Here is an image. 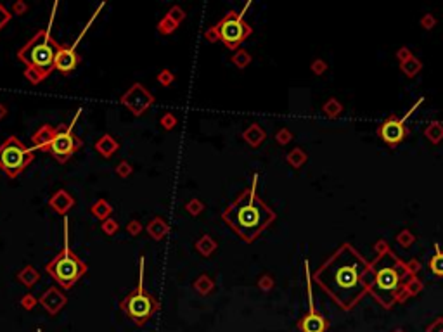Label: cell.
I'll return each instance as SVG.
<instances>
[{
  "label": "cell",
  "mask_w": 443,
  "mask_h": 332,
  "mask_svg": "<svg viewBox=\"0 0 443 332\" xmlns=\"http://www.w3.org/2000/svg\"><path fill=\"white\" fill-rule=\"evenodd\" d=\"M178 26H180V24L175 23V21L171 19L170 16H166V14H165V16L161 17L160 21H158V26H156V28H158V33H160V35H165V37H166V35L175 33Z\"/></svg>",
  "instance_id": "28"
},
{
  "label": "cell",
  "mask_w": 443,
  "mask_h": 332,
  "mask_svg": "<svg viewBox=\"0 0 443 332\" xmlns=\"http://www.w3.org/2000/svg\"><path fill=\"white\" fill-rule=\"evenodd\" d=\"M156 102V97L153 95L151 90H147L142 83H133L121 97H119V104L126 107L133 116H142L149 107Z\"/></svg>",
  "instance_id": "12"
},
{
  "label": "cell",
  "mask_w": 443,
  "mask_h": 332,
  "mask_svg": "<svg viewBox=\"0 0 443 332\" xmlns=\"http://www.w3.org/2000/svg\"><path fill=\"white\" fill-rule=\"evenodd\" d=\"M291 141H293V132H291L289 128L284 127L276 132V142L279 145H287Z\"/></svg>",
  "instance_id": "36"
},
{
  "label": "cell",
  "mask_w": 443,
  "mask_h": 332,
  "mask_svg": "<svg viewBox=\"0 0 443 332\" xmlns=\"http://www.w3.org/2000/svg\"><path fill=\"white\" fill-rule=\"evenodd\" d=\"M160 125H161V127H163L166 132H171V130H175V128H177L178 120H177V116H175L173 113L166 111V113L161 114V118H160Z\"/></svg>",
  "instance_id": "32"
},
{
  "label": "cell",
  "mask_w": 443,
  "mask_h": 332,
  "mask_svg": "<svg viewBox=\"0 0 443 332\" xmlns=\"http://www.w3.org/2000/svg\"><path fill=\"white\" fill-rule=\"evenodd\" d=\"M147 234L153 240H163L166 237V234L170 232V225L163 216H154L146 227Z\"/></svg>",
  "instance_id": "19"
},
{
  "label": "cell",
  "mask_w": 443,
  "mask_h": 332,
  "mask_svg": "<svg viewBox=\"0 0 443 332\" xmlns=\"http://www.w3.org/2000/svg\"><path fill=\"white\" fill-rule=\"evenodd\" d=\"M274 285H276V281H274L272 275L263 274L262 277L258 279V287H260V291L269 292V291H272V289H274Z\"/></svg>",
  "instance_id": "37"
},
{
  "label": "cell",
  "mask_w": 443,
  "mask_h": 332,
  "mask_svg": "<svg viewBox=\"0 0 443 332\" xmlns=\"http://www.w3.org/2000/svg\"><path fill=\"white\" fill-rule=\"evenodd\" d=\"M305 270V282H307V298H308V312L298 322V329L300 332H326L329 329V320L326 319L319 310L315 308L314 303V292H312V274L308 260H305L303 265Z\"/></svg>",
  "instance_id": "11"
},
{
  "label": "cell",
  "mask_w": 443,
  "mask_h": 332,
  "mask_svg": "<svg viewBox=\"0 0 443 332\" xmlns=\"http://www.w3.org/2000/svg\"><path fill=\"white\" fill-rule=\"evenodd\" d=\"M101 230H103V232L106 234V236H114V234H118V232H119V223H118V220H114V218H108V220H104V222L101 223Z\"/></svg>",
  "instance_id": "34"
},
{
  "label": "cell",
  "mask_w": 443,
  "mask_h": 332,
  "mask_svg": "<svg viewBox=\"0 0 443 332\" xmlns=\"http://www.w3.org/2000/svg\"><path fill=\"white\" fill-rule=\"evenodd\" d=\"M139 263V284L137 287L126 296L125 299H121L119 308L121 312H125L128 315V319H132L133 324L137 326H144L154 313L160 310V301L154 298L151 292H147L144 289V272H146V258L140 256Z\"/></svg>",
  "instance_id": "6"
},
{
  "label": "cell",
  "mask_w": 443,
  "mask_h": 332,
  "mask_svg": "<svg viewBox=\"0 0 443 332\" xmlns=\"http://www.w3.org/2000/svg\"><path fill=\"white\" fill-rule=\"evenodd\" d=\"M424 102V97H419L416 102L410 106V109L403 114L402 118H398L396 114H391L388 116L381 125L378 127V135L383 139L385 144H388L389 147H396L402 141H405L407 135H409V128H407V120L416 113L421 107V104Z\"/></svg>",
  "instance_id": "10"
},
{
  "label": "cell",
  "mask_w": 443,
  "mask_h": 332,
  "mask_svg": "<svg viewBox=\"0 0 443 332\" xmlns=\"http://www.w3.org/2000/svg\"><path fill=\"white\" fill-rule=\"evenodd\" d=\"M256 189H258V173L253 175L251 185L244 189L222 213L225 225L230 227L244 242L256 240L263 230L272 225L277 218L276 211L260 199Z\"/></svg>",
  "instance_id": "3"
},
{
  "label": "cell",
  "mask_w": 443,
  "mask_h": 332,
  "mask_svg": "<svg viewBox=\"0 0 443 332\" xmlns=\"http://www.w3.org/2000/svg\"><path fill=\"white\" fill-rule=\"evenodd\" d=\"M371 261H367L351 244L344 242L312 274V281L341 310L348 312L369 294Z\"/></svg>",
  "instance_id": "1"
},
{
  "label": "cell",
  "mask_w": 443,
  "mask_h": 332,
  "mask_svg": "<svg viewBox=\"0 0 443 332\" xmlns=\"http://www.w3.org/2000/svg\"><path fill=\"white\" fill-rule=\"evenodd\" d=\"M66 301H68V298H66V294L59 287H49L47 291L38 298V303H40V305L44 306L45 312H49L51 315H55L59 310L64 308Z\"/></svg>",
  "instance_id": "14"
},
{
  "label": "cell",
  "mask_w": 443,
  "mask_h": 332,
  "mask_svg": "<svg viewBox=\"0 0 443 332\" xmlns=\"http://www.w3.org/2000/svg\"><path fill=\"white\" fill-rule=\"evenodd\" d=\"M388 247H389V244H388V242H386V240H385V239H379V240H378V242H376V244H374V251H376V253H381V251L388 249Z\"/></svg>",
  "instance_id": "49"
},
{
  "label": "cell",
  "mask_w": 443,
  "mask_h": 332,
  "mask_svg": "<svg viewBox=\"0 0 443 332\" xmlns=\"http://www.w3.org/2000/svg\"><path fill=\"white\" fill-rule=\"evenodd\" d=\"M28 3L24 2V0H16V2L12 3V7H10V12H12V16H24V14L28 12Z\"/></svg>",
  "instance_id": "41"
},
{
  "label": "cell",
  "mask_w": 443,
  "mask_h": 332,
  "mask_svg": "<svg viewBox=\"0 0 443 332\" xmlns=\"http://www.w3.org/2000/svg\"><path fill=\"white\" fill-rule=\"evenodd\" d=\"M421 26H423L424 30H433V28L437 26V17H435L433 14H424V16L421 17Z\"/></svg>",
  "instance_id": "44"
},
{
  "label": "cell",
  "mask_w": 443,
  "mask_h": 332,
  "mask_svg": "<svg viewBox=\"0 0 443 332\" xmlns=\"http://www.w3.org/2000/svg\"><path fill=\"white\" fill-rule=\"evenodd\" d=\"M82 62V55L71 48V45H59L57 55H55V69L61 75H69L76 69V66Z\"/></svg>",
  "instance_id": "13"
},
{
  "label": "cell",
  "mask_w": 443,
  "mask_h": 332,
  "mask_svg": "<svg viewBox=\"0 0 443 332\" xmlns=\"http://www.w3.org/2000/svg\"><path fill=\"white\" fill-rule=\"evenodd\" d=\"M166 16H170L171 19L175 21V23H178V24H182V21L185 19V10L182 9L180 5H171L170 9H168V12H166Z\"/></svg>",
  "instance_id": "38"
},
{
  "label": "cell",
  "mask_w": 443,
  "mask_h": 332,
  "mask_svg": "<svg viewBox=\"0 0 443 332\" xmlns=\"http://www.w3.org/2000/svg\"><path fill=\"white\" fill-rule=\"evenodd\" d=\"M80 114H82V107L76 111V114L73 116L71 123L57 125V132H55V137H54V141H52L49 152H51V154L54 156L59 163H66L76 151L82 149L83 141L75 134V132H73V128H75Z\"/></svg>",
  "instance_id": "9"
},
{
  "label": "cell",
  "mask_w": 443,
  "mask_h": 332,
  "mask_svg": "<svg viewBox=\"0 0 443 332\" xmlns=\"http://www.w3.org/2000/svg\"><path fill=\"white\" fill-rule=\"evenodd\" d=\"M393 332H403L402 329H396V331H393Z\"/></svg>",
  "instance_id": "51"
},
{
  "label": "cell",
  "mask_w": 443,
  "mask_h": 332,
  "mask_svg": "<svg viewBox=\"0 0 443 332\" xmlns=\"http://www.w3.org/2000/svg\"><path fill=\"white\" fill-rule=\"evenodd\" d=\"M94 147H96V151L99 152L103 158L110 159V158H112V156L116 154V152H118L119 142H118V139L112 137L111 134H104L101 139H97V142H96V145H94Z\"/></svg>",
  "instance_id": "17"
},
{
  "label": "cell",
  "mask_w": 443,
  "mask_h": 332,
  "mask_svg": "<svg viewBox=\"0 0 443 332\" xmlns=\"http://www.w3.org/2000/svg\"><path fill=\"white\" fill-rule=\"evenodd\" d=\"M376 254V260L371 261L369 294L378 305L389 310L396 303L405 301L423 291V282L417 277V272L421 270L419 261H403L393 253L391 247Z\"/></svg>",
  "instance_id": "2"
},
{
  "label": "cell",
  "mask_w": 443,
  "mask_h": 332,
  "mask_svg": "<svg viewBox=\"0 0 443 332\" xmlns=\"http://www.w3.org/2000/svg\"><path fill=\"white\" fill-rule=\"evenodd\" d=\"M242 139H244V142L249 145V147L256 149V147H260L263 142H265L267 132L263 130L258 123H251L244 132H242Z\"/></svg>",
  "instance_id": "18"
},
{
  "label": "cell",
  "mask_w": 443,
  "mask_h": 332,
  "mask_svg": "<svg viewBox=\"0 0 443 332\" xmlns=\"http://www.w3.org/2000/svg\"><path fill=\"white\" fill-rule=\"evenodd\" d=\"M400 69H402V73L405 76L412 78V76H416L417 73L423 69V62H421L417 57H410L409 61H405V62H402V64H400Z\"/></svg>",
  "instance_id": "29"
},
{
  "label": "cell",
  "mask_w": 443,
  "mask_h": 332,
  "mask_svg": "<svg viewBox=\"0 0 443 332\" xmlns=\"http://www.w3.org/2000/svg\"><path fill=\"white\" fill-rule=\"evenodd\" d=\"M64 225V247L62 251L54 256L47 265H45V272L61 285L62 289H69L85 275L89 270L87 263L80 256H76L71 249H69V223L68 218L64 216L62 220Z\"/></svg>",
  "instance_id": "5"
},
{
  "label": "cell",
  "mask_w": 443,
  "mask_h": 332,
  "mask_svg": "<svg viewBox=\"0 0 443 332\" xmlns=\"http://www.w3.org/2000/svg\"><path fill=\"white\" fill-rule=\"evenodd\" d=\"M33 159V147H28L16 135H10L0 144V170L9 178H16L23 173Z\"/></svg>",
  "instance_id": "7"
},
{
  "label": "cell",
  "mask_w": 443,
  "mask_h": 332,
  "mask_svg": "<svg viewBox=\"0 0 443 332\" xmlns=\"http://www.w3.org/2000/svg\"><path fill=\"white\" fill-rule=\"evenodd\" d=\"M251 5V2H248L244 5V9L241 12L237 10H228L223 17L215 24L217 33H219L220 42L230 50H237L241 47V44L253 33V28L249 26L244 21V12L248 10V7Z\"/></svg>",
  "instance_id": "8"
},
{
  "label": "cell",
  "mask_w": 443,
  "mask_h": 332,
  "mask_svg": "<svg viewBox=\"0 0 443 332\" xmlns=\"http://www.w3.org/2000/svg\"><path fill=\"white\" fill-rule=\"evenodd\" d=\"M396 242H398L402 247H410L414 242H416V236H414L409 229H403L402 232L396 236Z\"/></svg>",
  "instance_id": "33"
},
{
  "label": "cell",
  "mask_w": 443,
  "mask_h": 332,
  "mask_svg": "<svg viewBox=\"0 0 443 332\" xmlns=\"http://www.w3.org/2000/svg\"><path fill=\"white\" fill-rule=\"evenodd\" d=\"M185 211L189 213V215L191 216H199L201 215L203 211H205V202L201 201V199H198V197H192V199H189L187 202H185Z\"/></svg>",
  "instance_id": "31"
},
{
  "label": "cell",
  "mask_w": 443,
  "mask_h": 332,
  "mask_svg": "<svg viewBox=\"0 0 443 332\" xmlns=\"http://www.w3.org/2000/svg\"><path fill=\"white\" fill-rule=\"evenodd\" d=\"M17 281L26 287H33L38 281H40V272L33 267V265H24L19 272H17Z\"/></svg>",
  "instance_id": "21"
},
{
  "label": "cell",
  "mask_w": 443,
  "mask_h": 332,
  "mask_svg": "<svg viewBox=\"0 0 443 332\" xmlns=\"http://www.w3.org/2000/svg\"><path fill=\"white\" fill-rule=\"evenodd\" d=\"M90 213H92V216H96L99 222H104V220L111 218L112 206H111L110 201H106L104 197H101V199H97L92 206H90Z\"/></svg>",
  "instance_id": "22"
},
{
  "label": "cell",
  "mask_w": 443,
  "mask_h": 332,
  "mask_svg": "<svg viewBox=\"0 0 443 332\" xmlns=\"http://www.w3.org/2000/svg\"><path fill=\"white\" fill-rule=\"evenodd\" d=\"M205 38L210 42V44H215V42H220L219 33H217V28H215V26H210L208 30L205 31Z\"/></svg>",
  "instance_id": "47"
},
{
  "label": "cell",
  "mask_w": 443,
  "mask_h": 332,
  "mask_svg": "<svg viewBox=\"0 0 443 332\" xmlns=\"http://www.w3.org/2000/svg\"><path fill=\"white\" fill-rule=\"evenodd\" d=\"M410 57H414L412 52H410V48L402 47V48H398V50H396V59L400 61V64H402V62H405V61H409Z\"/></svg>",
  "instance_id": "46"
},
{
  "label": "cell",
  "mask_w": 443,
  "mask_h": 332,
  "mask_svg": "<svg viewBox=\"0 0 443 332\" xmlns=\"http://www.w3.org/2000/svg\"><path fill=\"white\" fill-rule=\"evenodd\" d=\"M55 132H57V127H52V125H42L33 135H31V144H33V151L38 149V151L49 152L51 149V144L55 137Z\"/></svg>",
  "instance_id": "16"
},
{
  "label": "cell",
  "mask_w": 443,
  "mask_h": 332,
  "mask_svg": "<svg viewBox=\"0 0 443 332\" xmlns=\"http://www.w3.org/2000/svg\"><path fill=\"white\" fill-rule=\"evenodd\" d=\"M10 19H12V12L3 3H0V31L10 23Z\"/></svg>",
  "instance_id": "42"
},
{
  "label": "cell",
  "mask_w": 443,
  "mask_h": 332,
  "mask_svg": "<svg viewBox=\"0 0 443 332\" xmlns=\"http://www.w3.org/2000/svg\"><path fill=\"white\" fill-rule=\"evenodd\" d=\"M49 206L54 209V213L66 216L73 209V206H75V197L66 189H59V190H55L49 197Z\"/></svg>",
  "instance_id": "15"
},
{
  "label": "cell",
  "mask_w": 443,
  "mask_h": 332,
  "mask_svg": "<svg viewBox=\"0 0 443 332\" xmlns=\"http://www.w3.org/2000/svg\"><path fill=\"white\" fill-rule=\"evenodd\" d=\"M156 80H158V82H160L163 87H170L171 83L175 82V75L170 71V69H161V71L158 73Z\"/></svg>",
  "instance_id": "39"
},
{
  "label": "cell",
  "mask_w": 443,
  "mask_h": 332,
  "mask_svg": "<svg viewBox=\"0 0 443 332\" xmlns=\"http://www.w3.org/2000/svg\"><path fill=\"white\" fill-rule=\"evenodd\" d=\"M125 230H126V232H128L132 237H137V236H140V232H142V230H144V225H142V223H140L137 218H133V220H130V222L126 223Z\"/></svg>",
  "instance_id": "40"
},
{
  "label": "cell",
  "mask_w": 443,
  "mask_h": 332,
  "mask_svg": "<svg viewBox=\"0 0 443 332\" xmlns=\"http://www.w3.org/2000/svg\"><path fill=\"white\" fill-rule=\"evenodd\" d=\"M5 114H7V107L3 106L2 102H0V120H2V118L5 116Z\"/></svg>",
  "instance_id": "50"
},
{
  "label": "cell",
  "mask_w": 443,
  "mask_h": 332,
  "mask_svg": "<svg viewBox=\"0 0 443 332\" xmlns=\"http://www.w3.org/2000/svg\"><path fill=\"white\" fill-rule=\"evenodd\" d=\"M192 287H194V291L198 292V294L201 296H208L210 292L215 289V281H213L212 277H210L208 274H201L198 279L194 281V284H192Z\"/></svg>",
  "instance_id": "23"
},
{
  "label": "cell",
  "mask_w": 443,
  "mask_h": 332,
  "mask_svg": "<svg viewBox=\"0 0 443 332\" xmlns=\"http://www.w3.org/2000/svg\"><path fill=\"white\" fill-rule=\"evenodd\" d=\"M38 332H42V331H38Z\"/></svg>",
  "instance_id": "52"
},
{
  "label": "cell",
  "mask_w": 443,
  "mask_h": 332,
  "mask_svg": "<svg viewBox=\"0 0 443 332\" xmlns=\"http://www.w3.org/2000/svg\"><path fill=\"white\" fill-rule=\"evenodd\" d=\"M307 159H308L307 152H305L301 147H294L293 151L287 152V156H286V161L289 163L293 168H296V170L303 166L305 163H307Z\"/></svg>",
  "instance_id": "27"
},
{
  "label": "cell",
  "mask_w": 443,
  "mask_h": 332,
  "mask_svg": "<svg viewBox=\"0 0 443 332\" xmlns=\"http://www.w3.org/2000/svg\"><path fill=\"white\" fill-rule=\"evenodd\" d=\"M326 69H328V64H326V61H322V59H315V61L312 62V71H314V75H324Z\"/></svg>",
  "instance_id": "45"
},
{
  "label": "cell",
  "mask_w": 443,
  "mask_h": 332,
  "mask_svg": "<svg viewBox=\"0 0 443 332\" xmlns=\"http://www.w3.org/2000/svg\"><path fill=\"white\" fill-rule=\"evenodd\" d=\"M322 111L328 118H337L341 113H343V106L337 99H329L326 100V104L322 106Z\"/></svg>",
  "instance_id": "30"
},
{
  "label": "cell",
  "mask_w": 443,
  "mask_h": 332,
  "mask_svg": "<svg viewBox=\"0 0 443 332\" xmlns=\"http://www.w3.org/2000/svg\"><path fill=\"white\" fill-rule=\"evenodd\" d=\"M59 42L51 33V26L40 30L17 50V59L24 62V78L31 85H38L55 69V55L59 50Z\"/></svg>",
  "instance_id": "4"
},
{
  "label": "cell",
  "mask_w": 443,
  "mask_h": 332,
  "mask_svg": "<svg viewBox=\"0 0 443 332\" xmlns=\"http://www.w3.org/2000/svg\"><path fill=\"white\" fill-rule=\"evenodd\" d=\"M430 270L437 277H443V249L438 242H435V254L430 260Z\"/></svg>",
  "instance_id": "25"
},
{
  "label": "cell",
  "mask_w": 443,
  "mask_h": 332,
  "mask_svg": "<svg viewBox=\"0 0 443 332\" xmlns=\"http://www.w3.org/2000/svg\"><path fill=\"white\" fill-rule=\"evenodd\" d=\"M116 175H118L119 178H128L130 175L133 173V166L132 163H128L126 159H121V161L116 165Z\"/></svg>",
  "instance_id": "35"
},
{
  "label": "cell",
  "mask_w": 443,
  "mask_h": 332,
  "mask_svg": "<svg viewBox=\"0 0 443 332\" xmlns=\"http://www.w3.org/2000/svg\"><path fill=\"white\" fill-rule=\"evenodd\" d=\"M19 303H21V306H23L24 310H31V308H35V305L38 303V299L35 298L31 292H26V294L19 299Z\"/></svg>",
  "instance_id": "43"
},
{
  "label": "cell",
  "mask_w": 443,
  "mask_h": 332,
  "mask_svg": "<svg viewBox=\"0 0 443 332\" xmlns=\"http://www.w3.org/2000/svg\"><path fill=\"white\" fill-rule=\"evenodd\" d=\"M194 247L203 258H210L217 253V249H219V242H217L210 234H205V236H201L198 240H196Z\"/></svg>",
  "instance_id": "20"
},
{
  "label": "cell",
  "mask_w": 443,
  "mask_h": 332,
  "mask_svg": "<svg viewBox=\"0 0 443 332\" xmlns=\"http://www.w3.org/2000/svg\"><path fill=\"white\" fill-rule=\"evenodd\" d=\"M428 332H443V319H437L430 327H428Z\"/></svg>",
  "instance_id": "48"
},
{
  "label": "cell",
  "mask_w": 443,
  "mask_h": 332,
  "mask_svg": "<svg viewBox=\"0 0 443 332\" xmlns=\"http://www.w3.org/2000/svg\"><path fill=\"white\" fill-rule=\"evenodd\" d=\"M230 61L237 69H246L249 64H251L253 57H251V54L246 50V48H237V50L234 52V55L230 57Z\"/></svg>",
  "instance_id": "26"
},
{
  "label": "cell",
  "mask_w": 443,
  "mask_h": 332,
  "mask_svg": "<svg viewBox=\"0 0 443 332\" xmlns=\"http://www.w3.org/2000/svg\"><path fill=\"white\" fill-rule=\"evenodd\" d=\"M424 137L431 142V144H440L443 141V123L438 120L430 121L426 128H424Z\"/></svg>",
  "instance_id": "24"
}]
</instances>
